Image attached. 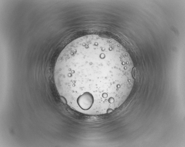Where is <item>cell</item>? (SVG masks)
<instances>
[{"label":"cell","mask_w":185,"mask_h":147,"mask_svg":"<svg viewBox=\"0 0 185 147\" xmlns=\"http://www.w3.org/2000/svg\"><path fill=\"white\" fill-rule=\"evenodd\" d=\"M131 57L116 40L97 34L67 44L56 60V87L71 102L93 111H113L129 95L134 84Z\"/></svg>","instance_id":"6da1fadb"}]
</instances>
